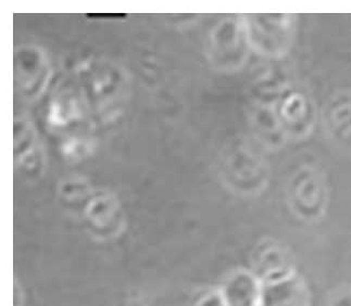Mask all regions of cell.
<instances>
[{"label": "cell", "instance_id": "1", "mask_svg": "<svg viewBox=\"0 0 351 306\" xmlns=\"http://www.w3.org/2000/svg\"><path fill=\"white\" fill-rule=\"evenodd\" d=\"M309 288L297 272L263 283L261 306H310Z\"/></svg>", "mask_w": 351, "mask_h": 306}, {"label": "cell", "instance_id": "2", "mask_svg": "<svg viewBox=\"0 0 351 306\" xmlns=\"http://www.w3.org/2000/svg\"><path fill=\"white\" fill-rule=\"evenodd\" d=\"M258 277L263 283L283 278L296 272L289 254L276 244H267V248L257 257Z\"/></svg>", "mask_w": 351, "mask_h": 306}, {"label": "cell", "instance_id": "3", "mask_svg": "<svg viewBox=\"0 0 351 306\" xmlns=\"http://www.w3.org/2000/svg\"><path fill=\"white\" fill-rule=\"evenodd\" d=\"M330 306H351V290L345 289L338 292L332 298Z\"/></svg>", "mask_w": 351, "mask_h": 306}]
</instances>
